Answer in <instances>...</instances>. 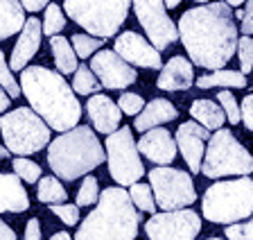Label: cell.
I'll return each instance as SVG.
<instances>
[{
    "label": "cell",
    "mask_w": 253,
    "mask_h": 240,
    "mask_svg": "<svg viewBox=\"0 0 253 240\" xmlns=\"http://www.w3.org/2000/svg\"><path fill=\"white\" fill-rule=\"evenodd\" d=\"M179 37L190 61L199 68L219 70L237 50L235 16L226 2H206L181 16Z\"/></svg>",
    "instance_id": "cell-1"
},
{
    "label": "cell",
    "mask_w": 253,
    "mask_h": 240,
    "mask_svg": "<svg viewBox=\"0 0 253 240\" xmlns=\"http://www.w3.org/2000/svg\"><path fill=\"white\" fill-rule=\"evenodd\" d=\"M21 93L50 129L68 132L77 127L82 104L61 73H54L45 66H27L21 70Z\"/></svg>",
    "instance_id": "cell-2"
},
{
    "label": "cell",
    "mask_w": 253,
    "mask_h": 240,
    "mask_svg": "<svg viewBox=\"0 0 253 240\" xmlns=\"http://www.w3.org/2000/svg\"><path fill=\"white\" fill-rule=\"evenodd\" d=\"M140 211L133 206L129 192L109 186L100 192L97 206L79 224L73 240H136Z\"/></svg>",
    "instance_id": "cell-3"
},
{
    "label": "cell",
    "mask_w": 253,
    "mask_h": 240,
    "mask_svg": "<svg viewBox=\"0 0 253 240\" xmlns=\"http://www.w3.org/2000/svg\"><path fill=\"white\" fill-rule=\"evenodd\" d=\"M104 161V145L100 143L95 129L86 125H77L68 132H61L57 139L47 143V163L54 177L63 182H75L79 177H86Z\"/></svg>",
    "instance_id": "cell-4"
},
{
    "label": "cell",
    "mask_w": 253,
    "mask_h": 240,
    "mask_svg": "<svg viewBox=\"0 0 253 240\" xmlns=\"http://www.w3.org/2000/svg\"><path fill=\"white\" fill-rule=\"evenodd\" d=\"M201 213L208 222L235 224L253 215V179L237 177L231 182H215L201 199Z\"/></svg>",
    "instance_id": "cell-5"
},
{
    "label": "cell",
    "mask_w": 253,
    "mask_h": 240,
    "mask_svg": "<svg viewBox=\"0 0 253 240\" xmlns=\"http://www.w3.org/2000/svg\"><path fill=\"white\" fill-rule=\"evenodd\" d=\"M5 147L16 156L37 154L50 143V127L32 107H18L0 116Z\"/></svg>",
    "instance_id": "cell-6"
},
{
    "label": "cell",
    "mask_w": 253,
    "mask_h": 240,
    "mask_svg": "<svg viewBox=\"0 0 253 240\" xmlns=\"http://www.w3.org/2000/svg\"><path fill=\"white\" fill-rule=\"evenodd\" d=\"M133 0H63V11L90 37H116Z\"/></svg>",
    "instance_id": "cell-7"
},
{
    "label": "cell",
    "mask_w": 253,
    "mask_h": 240,
    "mask_svg": "<svg viewBox=\"0 0 253 240\" xmlns=\"http://www.w3.org/2000/svg\"><path fill=\"white\" fill-rule=\"evenodd\" d=\"M201 172L208 179L219 177H247L253 172V156L228 129H217L211 134L206 145Z\"/></svg>",
    "instance_id": "cell-8"
},
{
    "label": "cell",
    "mask_w": 253,
    "mask_h": 240,
    "mask_svg": "<svg viewBox=\"0 0 253 240\" xmlns=\"http://www.w3.org/2000/svg\"><path fill=\"white\" fill-rule=\"evenodd\" d=\"M104 152L106 163H109V175L118 186H131L142 179L145 166H142L140 152H138V145L129 127H118L113 134H109Z\"/></svg>",
    "instance_id": "cell-9"
},
{
    "label": "cell",
    "mask_w": 253,
    "mask_h": 240,
    "mask_svg": "<svg viewBox=\"0 0 253 240\" xmlns=\"http://www.w3.org/2000/svg\"><path fill=\"white\" fill-rule=\"evenodd\" d=\"M149 186H152L156 206H161L163 211L188 208L197 199L192 177L183 170H176V168H152L149 170Z\"/></svg>",
    "instance_id": "cell-10"
},
{
    "label": "cell",
    "mask_w": 253,
    "mask_h": 240,
    "mask_svg": "<svg viewBox=\"0 0 253 240\" xmlns=\"http://www.w3.org/2000/svg\"><path fill=\"white\" fill-rule=\"evenodd\" d=\"M201 231V218L192 208L154 213L145 222L149 240H195Z\"/></svg>",
    "instance_id": "cell-11"
},
{
    "label": "cell",
    "mask_w": 253,
    "mask_h": 240,
    "mask_svg": "<svg viewBox=\"0 0 253 240\" xmlns=\"http://www.w3.org/2000/svg\"><path fill=\"white\" fill-rule=\"evenodd\" d=\"M131 5L133 11H136L138 23L142 25L147 39L158 52L169 48L179 39V27L174 25V21L168 16L163 0H133Z\"/></svg>",
    "instance_id": "cell-12"
},
{
    "label": "cell",
    "mask_w": 253,
    "mask_h": 240,
    "mask_svg": "<svg viewBox=\"0 0 253 240\" xmlns=\"http://www.w3.org/2000/svg\"><path fill=\"white\" fill-rule=\"evenodd\" d=\"M90 70L100 80V84L104 89H109V91L126 89V86H131L138 80V73L133 70V66L126 64L116 50H100V52H95L90 57Z\"/></svg>",
    "instance_id": "cell-13"
},
{
    "label": "cell",
    "mask_w": 253,
    "mask_h": 240,
    "mask_svg": "<svg viewBox=\"0 0 253 240\" xmlns=\"http://www.w3.org/2000/svg\"><path fill=\"white\" fill-rule=\"evenodd\" d=\"M113 50L131 66H140V68H161L163 66L161 52L149 41H145V37L131 32V30L118 34Z\"/></svg>",
    "instance_id": "cell-14"
},
{
    "label": "cell",
    "mask_w": 253,
    "mask_h": 240,
    "mask_svg": "<svg viewBox=\"0 0 253 240\" xmlns=\"http://www.w3.org/2000/svg\"><path fill=\"white\" fill-rule=\"evenodd\" d=\"M211 139V132L206 127H201L197 120H188L181 123V127L176 129V149H181V156L188 163V168L192 172H201V163H204L206 154V141Z\"/></svg>",
    "instance_id": "cell-15"
},
{
    "label": "cell",
    "mask_w": 253,
    "mask_h": 240,
    "mask_svg": "<svg viewBox=\"0 0 253 240\" xmlns=\"http://www.w3.org/2000/svg\"><path fill=\"white\" fill-rule=\"evenodd\" d=\"M136 145L138 152L145 154V159H149L156 166H169L176 159V141L165 127L147 129Z\"/></svg>",
    "instance_id": "cell-16"
},
{
    "label": "cell",
    "mask_w": 253,
    "mask_h": 240,
    "mask_svg": "<svg viewBox=\"0 0 253 240\" xmlns=\"http://www.w3.org/2000/svg\"><path fill=\"white\" fill-rule=\"evenodd\" d=\"M41 37H43V25L37 16H32L25 21L18 41H16L14 50H11V59H9V68L11 70H23L27 68L30 59L39 52L41 48Z\"/></svg>",
    "instance_id": "cell-17"
},
{
    "label": "cell",
    "mask_w": 253,
    "mask_h": 240,
    "mask_svg": "<svg viewBox=\"0 0 253 240\" xmlns=\"http://www.w3.org/2000/svg\"><path fill=\"white\" fill-rule=\"evenodd\" d=\"M86 111H88L90 125H93L95 132L109 136V134H113L118 127H120V120H122L120 107H118L111 97L102 96V93H93V96L88 97Z\"/></svg>",
    "instance_id": "cell-18"
},
{
    "label": "cell",
    "mask_w": 253,
    "mask_h": 240,
    "mask_svg": "<svg viewBox=\"0 0 253 240\" xmlns=\"http://www.w3.org/2000/svg\"><path fill=\"white\" fill-rule=\"evenodd\" d=\"M192 84H195V68H192V61L181 57V54L169 59L156 80V86L161 91H188Z\"/></svg>",
    "instance_id": "cell-19"
},
{
    "label": "cell",
    "mask_w": 253,
    "mask_h": 240,
    "mask_svg": "<svg viewBox=\"0 0 253 240\" xmlns=\"http://www.w3.org/2000/svg\"><path fill=\"white\" fill-rule=\"evenodd\" d=\"M30 208L25 186L16 172H0V213H23Z\"/></svg>",
    "instance_id": "cell-20"
},
{
    "label": "cell",
    "mask_w": 253,
    "mask_h": 240,
    "mask_svg": "<svg viewBox=\"0 0 253 240\" xmlns=\"http://www.w3.org/2000/svg\"><path fill=\"white\" fill-rule=\"evenodd\" d=\"M176 116H179V111H176V107H174L172 102L165 100V97H156V100L147 102V104L142 107V111L136 116L133 127H136L138 132L145 134L147 129L163 127L165 123L176 120Z\"/></svg>",
    "instance_id": "cell-21"
},
{
    "label": "cell",
    "mask_w": 253,
    "mask_h": 240,
    "mask_svg": "<svg viewBox=\"0 0 253 240\" xmlns=\"http://www.w3.org/2000/svg\"><path fill=\"white\" fill-rule=\"evenodd\" d=\"M190 116L195 118L201 127L208 129V132H217L226 123L224 109L219 107V102H212V100H195L190 104Z\"/></svg>",
    "instance_id": "cell-22"
},
{
    "label": "cell",
    "mask_w": 253,
    "mask_h": 240,
    "mask_svg": "<svg viewBox=\"0 0 253 240\" xmlns=\"http://www.w3.org/2000/svg\"><path fill=\"white\" fill-rule=\"evenodd\" d=\"M25 9L21 0H0V41L14 37L25 25Z\"/></svg>",
    "instance_id": "cell-23"
},
{
    "label": "cell",
    "mask_w": 253,
    "mask_h": 240,
    "mask_svg": "<svg viewBox=\"0 0 253 240\" xmlns=\"http://www.w3.org/2000/svg\"><path fill=\"white\" fill-rule=\"evenodd\" d=\"M50 48H52V57H54V64H57L59 73L61 75H73L77 70V52H75L73 43L68 41L66 37L61 34H54L50 37Z\"/></svg>",
    "instance_id": "cell-24"
},
{
    "label": "cell",
    "mask_w": 253,
    "mask_h": 240,
    "mask_svg": "<svg viewBox=\"0 0 253 240\" xmlns=\"http://www.w3.org/2000/svg\"><path fill=\"white\" fill-rule=\"evenodd\" d=\"M199 89H212V86H219V89H244L247 86V75L242 70H226L219 68L211 75H204L195 82Z\"/></svg>",
    "instance_id": "cell-25"
},
{
    "label": "cell",
    "mask_w": 253,
    "mask_h": 240,
    "mask_svg": "<svg viewBox=\"0 0 253 240\" xmlns=\"http://www.w3.org/2000/svg\"><path fill=\"white\" fill-rule=\"evenodd\" d=\"M37 197L39 202L43 204H63L66 199H68V192H66V188L61 186V182H59V177H41L37 184Z\"/></svg>",
    "instance_id": "cell-26"
},
{
    "label": "cell",
    "mask_w": 253,
    "mask_h": 240,
    "mask_svg": "<svg viewBox=\"0 0 253 240\" xmlns=\"http://www.w3.org/2000/svg\"><path fill=\"white\" fill-rule=\"evenodd\" d=\"M100 89L102 84L90 70V66H77V70L73 73V91L77 96H90V93H97Z\"/></svg>",
    "instance_id": "cell-27"
},
{
    "label": "cell",
    "mask_w": 253,
    "mask_h": 240,
    "mask_svg": "<svg viewBox=\"0 0 253 240\" xmlns=\"http://www.w3.org/2000/svg\"><path fill=\"white\" fill-rule=\"evenodd\" d=\"M129 197H131L133 206L140 211V213H154L156 211V199H154L152 186H145V184L136 182L129 186Z\"/></svg>",
    "instance_id": "cell-28"
},
{
    "label": "cell",
    "mask_w": 253,
    "mask_h": 240,
    "mask_svg": "<svg viewBox=\"0 0 253 240\" xmlns=\"http://www.w3.org/2000/svg\"><path fill=\"white\" fill-rule=\"evenodd\" d=\"M70 41H73V48H75V52H77L79 59H88L90 54H95L97 50L102 48L104 39L90 37V34H73Z\"/></svg>",
    "instance_id": "cell-29"
},
{
    "label": "cell",
    "mask_w": 253,
    "mask_h": 240,
    "mask_svg": "<svg viewBox=\"0 0 253 240\" xmlns=\"http://www.w3.org/2000/svg\"><path fill=\"white\" fill-rule=\"evenodd\" d=\"M43 34L47 37H54L66 27V16H63V9L59 5H47L45 7V16H43Z\"/></svg>",
    "instance_id": "cell-30"
},
{
    "label": "cell",
    "mask_w": 253,
    "mask_h": 240,
    "mask_svg": "<svg viewBox=\"0 0 253 240\" xmlns=\"http://www.w3.org/2000/svg\"><path fill=\"white\" fill-rule=\"evenodd\" d=\"M14 172L21 177V182H27V184H37L41 179V166L30 161L27 156H16L14 163H11Z\"/></svg>",
    "instance_id": "cell-31"
},
{
    "label": "cell",
    "mask_w": 253,
    "mask_h": 240,
    "mask_svg": "<svg viewBox=\"0 0 253 240\" xmlns=\"http://www.w3.org/2000/svg\"><path fill=\"white\" fill-rule=\"evenodd\" d=\"M97 199H100V184L93 175H86L77 191V206H90L97 204Z\"/></svg>",
    "instance_id": "cell-32"
},
{
    "label": "cell",
    "mask_w": 253,
    "mask_h": 240,
    "mask_svg": "<svg viewBox=\"0 0 253 240\" xmlns=\"http://www.w3.org/2000/svg\"><path fill=\"white\" fill-rule=\"evenodd\" d=\"M0 86L7 91V96L14 100V97L21 96V84L16 82V77L11 75V68L9 64L5 61V52L0 50Z\"/></svg>",
    "instance_id": "cell-33"
},
{
    "label": "cell",
    "mask_w": 253,
    "mask_h": 240,
    "mask_svg": "<svg viewBox=\"0 0 253 240\" xmlns=\"http://www.w3.org/2000/svg\"><path fill=\"white\" fill-rule=\"evenodd\" d=\"M217 102H219V107L224 109V113H226V120L231 125H237L240 120H242L240 104H237L235 96H233L231 91H219V93H217Z\"/></svg>",
    "instance_id": "cell-34"
},
{
    "label": "cell",
    "mask_w": 253,
    "mask_h": 240,
    "mask_svg": "<svg viewBox=\"0 0 253 240\" xmlns=\"http://www.w3.org/2000/svg\"><path fill=\"white\" fill-rule=\"evenodd\" d=\"M237 57H240V66L242 73H251L253 70V39L251 37H240L237 39Z\"/></svg>",
    "instance_id": "cell-35"
},
{
    "label": "cell",
    "mask_w": 253,
    "mask_h": 240,
    "mask_svg": "<svg viewBox=\"0 0 253 240\" xmlns=\"http://www.w3.org/2000/svg\"><path fill=\"white\" fill-rule=\"evenodd\" d=\"M50 211H52L63 224H68V227H75V224L79 222L77 204H50Z\"/></svg>",
    "instance_id": "cell-36"
},
{
    "label": "cell",
    "mask_w": 253,
    "mask_h": 240,
    "mask_svg": "<svg viewBox=\"0 0 253 240\" xmlns=\"http://www.w3.org/2000/svg\"><path fill=\"white\" fill-rule=\"evenodd\" d=\"M118 107L126 116H138L142 111V107H145V100L138 93H122L120 100H118Z\"/></svg>",
    "instance_id": "cell-37"
},
{
    "label": "cell",
    "mask_w": 253,
    "mask_h": 240,
    "mask_svg": "<svg viewBox=\"0 0 253 240\" xmlns=\"http://www.w3.org/2000/svg\"><path fill=\"white\" fill-rule=\"evenodd\" d=\"M226 238L228 240H253V218L249 222L226 224Z\"/></svg>",
    "instance_id": "cell-38"
},
{
    "label": "cell",
    "mask_w": 253,
    "mask_h": 240,
    "mask_svg": "<svg viewBox=\"0 0 253 240\" xmlns=\"http://www.w3.org/2000/svg\"><path fill=\"white\" fill-rule=\"evenodd\" d=\"M240 113H242V123L249 132H253V93L247 96L240 104Z\"/></svg>",
    "instance_id": "cell-39"
},
{
    "label": "cell",
    "mask_w": 253,
    "mask_h": 240,
    "mask_svg": "<svg viewBox=\"0 0 253 240\" xmlns=\"http://www.w3.org/2000/svg\"><path fill=\"white\" fill-rule=\"evenodd\" d=\"M242 34L251 37L253 34V0H247V7H244V16H242V25H240Z\"/></svg>",
    "instance_id": "cell-40"
},
{
    "label": "cell",
    "mask_w": 253,
    "mask_h": 240,
    "mask_svg": "<svg viewBox=\"0 0 253 240\" xmlns=\"http://www.w3.org/2000/svg\"><path fill=\"white\" fill-rule=\"evenodd\" d=\"M25 240H43L41 238V222L37 218L27 220V227H25Z\"/></svg>",
    "instance_id": "cell-41"
},
{
    "label": "cell",
    "mask_w": 253,
    "mask_h": 240,
    "mask_svg": "<svg viewBox=\"0 0 253 240\" xmlns=\"http://www.w3.org/2000/svg\"><path fill=\"white\" fill-rule=\"evenodd\" d=\"M21 5L25 11H41L50 5V0H21Z\"/></svg>",
    "instance_id": "cell-42"
},
{
    "label": "cell",
    "mask_w": 253,
    "mask_h": 240,
    "mask_svg": "<svg viewBox=\"0 0 253 240\" xmlns=\"http://www.w3.org/2000/svg\"><path fill=\"white\" fill-rule=\"evenodd\" d=\"M0 240H16L14 229L7 222H2V218H0Z\"/></svg>",
    "instance_id": "cell-43"
},
{
    "label": "cell",
    "mask_w": 253,
    "mask_h": 240,
    "mask_svg": "<svg viewBox=\"0 0 253 240\" xmlns=\"http://www.w3.org/2000/svg\"><path fill=\"white\" fill-rule=\"evenodd\" d=\"M9 102H11V97L7 96V91L2 89V86H0V113L9 109Z\"/></svg>",
    "instance_id": "cell-44"
},
{
    "label": "cell",
    "mask_w": 253,
    "mask_h": 240,
    "mask_svg": "<svg viewBox=\"0 0 253 240\" xmlns=\"http://www.w3.org/2000/svg\"><path fill=\"white\" fill-rule=\"evenodd\" d=\"M50 240H73V238H70V234H66V231H57V234H52Z\"/></svg>",
    "instance_id": "cell-45"
},
{
    "label": "cell",
    "mask_w": 253,
    "mask_h": 240,
    "mask_svg": "<svg viewBox=\"0 0 253 240\" xmlns=\"http://www.w3.org/2000/svg\"><path fill=\"white\" fill-rule=\"evenodd\" d=\"M221 2H226L228 7H240L242 2H247V0H221Z\"/></svg>",
    "instance_id": "cell-46"
},
{
    "label": "cell",
    "mask_w": 253,
    "mask_h": 240,
    "mask_svg": "<svg viewBox=\"0 0 253 240\" xmlns=\"http://www.w3.org/2000/svg\"><path fill=\"white\" fill-rule=\"evenodd\" d=\"M9 154H11L9 149H7L5 145H0V161H5V159H7V156H9Z\"/></svg>",
    "instance_id": "cell-47"
},
{
    "label": "cell",
    "mask_w": 253,
    "mask_h": 240,
    "mask_svg": "<svg viewBox=\"0 0 253 240\" xmlns=\"http://www.w3.org/2000/svg\"><path fill=\"white\" fill-rule=\"evenodd\" d=\"M165 7H169V9H174V7H179L181 5V0H163Z\"/></svg>",
    "instance_id": "cell-48"
},
{
    "label": "cell",
    "mask_w": 253,
    "mask_h": 240,
    "mask_svg": "<svg viewBox=\"0 0 253 240\" xmlns=\"http://www.w3.org/2000/svg\"><path fill=\"white\" fill-rule=\"evenodd\" d=\"M195 2H199V5H206V2H208V0H195Z\"/></svg>",
    "instance_id": "cell-49"
},
{
    "label": "cell",
    "mask_w": 253,
    "mask_h": 240,
    "mask_svg": "<svg viewBox=\"0 0 253 240\" xmlns=\"http://www.w3.org/2000/svg\"><path fill=\"white\" fill-rule=\"evenodd\" d=\"M206 240H221V238H206Z\"/></svg>",
    "instance_id": "cell-50"
}]
</instances>
